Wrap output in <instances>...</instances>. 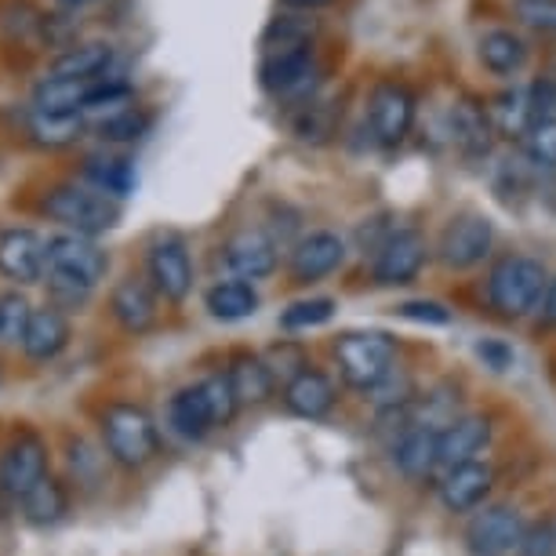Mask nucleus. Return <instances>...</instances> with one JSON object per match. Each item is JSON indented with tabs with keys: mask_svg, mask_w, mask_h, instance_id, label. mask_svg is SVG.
Here are the masks:
<instances>
[{
	"mask_svg": "<svg viewBox=\"0 0 556 556\" xmlns=\"http://www.w3.org/2000/svg\"><path fill=\"white\" fill-rule=\"evenodd\" d=\"M106 269H110L106 251L91 237L59 233L48 240L45 280L59 302H84L99 288V280H106Z\"/></svg>",
	"mask_w": 556,
	"mask_h": 556,
	"instance_id": "obj_1",
	"label": "nucleus"
},
{
	"mask_svg": "<svg viewBox=\"0 0 556 556\" xmlns=\"http://www.w3.org/2000/svg\"><path fill=\"white\" fill-rule=\"evenodd\" d=\"M40 212L51 223H59L66 233H80V237L110 233L121 223V201L99 193L96 186H77V182H62L55 190H48L45 201H40Z\"/></svg>",
	"mask_w": 556,
	"mask_h": 556,
	"instance_id": "obj_2",
	"label": "nucleus"
},
{
	"mask_svg": "<svg viewBox=\"0 0 556 556\" xmlns=\"http://www.w3.org/2000/svg\"><path fill=\"white\" fill-rule=\"evenodd\" d=\"M545 288H549V273L531 255H506L488 273V302L502 317H528L542 306Z\"/></svg>",
	"mask_w": 556,
	"mask_h": 556,
	"instance_id": "obj_3",
	"label": "nucleus"
},
{
	"mask_svg": "<svg viewBox=\"0 0 556 556\" xmlns=\"http://www.w3.org/2000/svg\"><path fill=\"white\" fill-rule=\"evenodd\" d=\"M102 444H106L110 458L124 469L150 466L161 451V433L150 412L139 404H113L102 415Z\"/></svg>",
	"mask_w": 556,
	"mask_h": 556,
	"instance_id": "obj_4",
	"label": "nucleus"
},
{
	"mask_svg": "<svg viewBox=\"0 0 556 556\" xmlns=\"http://www.w3.org/2000/svg\"><path fill=\"white\" fill-rule=\"evenodd\" d=\"M334 361L345 386L371 393L396 367V342L386 331H350L334 342Z\"/></svg>",
	"mask_w": 556,
	"mask_h": 556,
	"instance_id": "obj_5",
	"label": "nucleus"
},
{
	"mask_svg": "<svg viewBox=\"0 0 556 556\" xmlns=\"http://www.w3.org/2000/svg\"><path fill=\"white\" fill-rule=\"evenodd\" d=\"M491 244H495V226H491V218L466 212L444 226V233L437 240V258L444 262L447 269H473L491 255Z\"/></svg>",
	"mask_w": 556,
	"mask_h": 556,
	"instance_id": "obj_6",
	"label": "nucleus"
},
{
	"mask_svg": "<svg viewBox=\"0 0 556 556\" xmlns=\"http://www.w3.org/2000/svg\"><path fill=\"white\" fill-rule=\"evenodd\" d=\"M415 124V96L396 80H382L367 96V128H371L375 142L401 146L412 135Z\"/></svg>",
	"mask_w": 556,
	"mask_h": 556,
	"instance_id": "obj_7",
	"label": "nucleus"
},
{
	"mask_svg": "<svg viewBox=\"0 0 556 556\" xmlns=\"http://www.w3.org/2000/svg\"><path fill=\"white\" fill-rule=\"evenodd\" d=\"M528 534L520 509L513 506H484L466 528V549L473 556H513Z\"/></svg>",
	"mask_w": 556,
	"mask_h": 556,
	"instance_id": "obj_8",
	"label": "nucleus"
},
{
	"mask_svg": "<svg viewBox=\"0 0 556 556\" xmlns=\"http://www.w3.org/2000/svg\"><path fill=\"white\" fill-rule=\"evenodd\" d=\"M320 77V62L313 48H291V51H269L262 59L258 80L269 96L277 99H302L313 91V84Z\"/></svg>",
	"mask_w": 556,
	"mask_h": 556,
	"instance_id": "obj_9",
	"label": "nucleus"
},
{
	"mask_svg": "<svg viewBox=\"0 0 556 556\" xmlns=\"http://www.w3.org/2000/svg\"><path fill=\"white\" fill-rule=\"evenodd\" d=\"M426 266V240L415 229H390L379 244H375L371 273L382 288L412 285Z\"/></svg>",
	"mask_w": 556,
	"mask_h": 556,
	"instance_id": "obj_10",
	"label": "nucleus"
},
{
	"mask_svg": "<svg viewBox=\"0 0 556 556\" xmlns=\"http://www.w3.org/2000/svg\"><path fill=\"white\" fill-rule=\"evenodd\" d=\"M146 273H150L153 291L167 302H182L193 291V258L178 237H161L156 244H150Z\"/></svg>",
	"mask_w": 556,
	"mask_h": 556,
	"instance_id": "obj_11",
	"label": "nucleus"
},
{
	"mask_svg": "<svg viewBox=\"0 0 556 556\" xmlns=\"http://www.w3.org/2000/svg\"><path fill=\"white\" fill-rule=\"evenodd\" d=\"M495 488V466L491 462H466V466L444 469L437 480V498L447 513H473Z\"/></svg>",
	"mask_w": 556,
	"mask_h": 556,
	"instance_id": "obj_12",
	"label": "nucleus"
},
{
	"mask_svg": "<svg viewBox=\"0 0 556 556\" xmlns=\"http://www.w3.org/2000/svg\"><path fill=\"white\" fill-rule=\"evenodd\" d=\"M345 262V240L331 229H313V233L299 237L288 255V269L295 285H313V280L331 277Z\"/></svg>",
	"mask_w": 556,
	"mask_h": 556,
	"instance_id": "obj_13",
	"label": "nucleus"
},
{
	"mask_svg": "<svg viewBox=\"0 0 556 556\" xmlns=\"http://www.w3.org/2000/svg\"><path fill=\"white\" fill-rule=\"evenodd\" d=\"M48 477V447L37 437H18L0 458V491L23 502Z\"/></svg>",
	"mask_w": 556,
	"mask_h": 556,
	"instance_id": "obj_14",
	"label": "nucleus"
},
{
	"mask_svg": "<svg viewBox=\"0 0 556 556\" xmlns=\"http://www.w3.org/2000/svg\"><path fill=\"white\" fill-rule=\"evenodd\" d=\"M223 262L237 280H262L277 269V240L266 229H240L223 244Z\"/></svg>",
	"mask_w": 556,
	"mask_h": 556,
	"instance_id": "obj_15",
	"label": "nucleus"
},
{
	"mask_svg": "<svg viewBox=\"0 0 556 556\" xmlns=\"http://www.w3.org/2000/svg\"><path fill=\"white\" fill-rule=\"evenodd\" d=\"M48 269V240L34 229H4L0 233V277L34 285Z\"/></svg>",
	"mask_w": 556,
	"mask_h": 556,
	"instance_id": "obj_16",
	"label": "nucleus"
},
{
	"mask_svg": "<svg viewBox=\"0 0 556 556\" xmlns=\"http://www.w3.org/2000/svg\"><path fill=\"white\" fill-rule=\"evenodd\" d=\"M491 440V422L484 415H462L455 418L444 433H440V447H437V469H455L466 466V462H477L480 451L488 447Z\"/></svg>",
	"mask_w": 556,
	"mask_h": 556,
	"instance_id": "obj_17",
	"label": "nucleus"
},
{
	"mask_svg": "<svg viewBox=\"0 0 556 556\" xmlns=\"http://www.w3.org/2000/svg\"><path fill=\"white\" fill-rule=\"evenodd\" d=\"M110 313L128 334H146L156 324V291L139 277H128L113 288Z\"/></svg>",
	"mask_w": 556,
	"mask_h": 556,
	"instance_id": "obj_18",
	"label": "nucleus"
},
{
	"mask_svg": "<svg viewBox=\"0 0 556 556\" xmlns=\"http://www.w3.org/2000/svg\"><path fill=\"white\" fill-rule=\"evenodd\" d=\"M167 422L182 440H204L212 429H218L215 422V412H212V401L204 393V382L197 386H186L172 396L167 404Z\"/></svg>",
	"mask_w": 556,
	"mask_h": 556,
	"instance_id": "obj_19",
	"label": "nucleus"
},
{
	"mask_svg": "<svg viewBox=\"0 0 556 556\" xmlns=\"http://www.w3.org/2000/svg\"><path fill=\"white\" fill-rule=\"evenodd\" d=\"M334 382L328 379L317 367H306L302 375H295L288 386H285V404L291 415L306 418V422H317L334 407Z\"/></svg>",
	"mask_w": 556,
	"mask_h": 556,
	"instance_id": "obj_20",
	"label": "nucleus"
},
{
	"mask_svg": "<svg viewBox=\"0 0 556 556\" xmlns=\"http://www.w3.org/2000/svg\"><path fill=\"white\" fill-rule=\"evenodd\" d=\"M437 447L440 433L429 426H407L393 444V462L404 477L422 480L429 473H437Z\"/></svg>",
	"mask_w": 556,
	"mask_h": 556,
	"instance_id": "obj_21",
	"label": "nucleus"
},
{
	"mask_svg": "<svg viewBox=\"0 0 556 556\" xmlns=\"http://www.w3.org/2000/svg\"><path fill=\"white\" fill-rule=\"evenodd\" d=\"M477 55L484 62V70L495 73V77H517L528 66L531 48L517 29H488L477 45Z\"/></svg>",
	"mask_w": 556,
	"mask_h": 556,
	"instance_id": "obj_22",
	"label": "nucleus"
},
{
	"mask_svg": "<svg viewBox=\"0 0 556 556\" xmlns=\"http://www.w3.org/2000/svg\"><path fill=\"white\" fill-rule=\"evenodd\" d=\"M70 345V320L59 306L34 309V320L26 328L23 350L29 361H55V356Z\"/></svg>",
	"mask_w": 556,
	"mask_h": 556,
	"instance_id": "obj_23",
	"label": "nucleus"
},
{
	"mask_svg": "<svg viewBox=\"0 0 556 556\" xmlns=\"http://www.w3.org/2000/svg\"><path fill=\"white\" fill-rule=\"evenodd\" d=\"M84 178H88V186H96L99 193L113 197V201L135 193V182H139V178H135V164L121 153H88L84 156Z\"/></svg>",
	"mask_w": 556,
	"mask_h": 556,
	"instance_id": "obj_24",
	"label": "nucleus"
},
{
	"mask_svg": "<svg viewBox=\"0 0 556 556\" xmlns=\"http://www.w3.org/2000/svg\"><path fill=\"white\" fill-rule=\"evenodd\" d=\"M258 302H262V299H258L255 285H251V280H237V277L218 280V285L207 288V295H204L207 313H212L215 320H226V324L255 317V313H258Z\"/></svg>",
	"mask_w": 556,
	"mask_h": 556,
	"instance_id": "obj_25",
	"label": "nucleus"
},
{
	"mask_svg": "<svg viewBox=\"0 0 556 556\" xmlns=\"http://www.w3.org/2000/svg\"><path fill=\"white\" fill-rule=\"evenodd\" d=\"M447 124H451V139L458 142L462 153H488L491 150V135H495V124H491L488 110L477 106V102L462 99L451 106L447 113Z\"/></svg>",
	"mask_w": 556,
	"mask_h": 556,
	"instance_id": "obj_26",
	"label": "nucleus"
},
{
	"mask_svg": "<svg viewBox=\"0 0 556 556\" xmlns=\"http://www.w3.org/2000/svg\"><path fill=\"white\" fill-rule=\"evenodd\" d=\"M488 117L495 124V131L502 135H517L523 139L528 128L539 121V106H534V88H509L495 96V102L488 106Z\"/></svg>",
	"mask_w": 556,
	"mask_h": 556,
	"instance_id": "obj_27",
	"label": "nucleus"
},
{
	"mask_svg": "<svg viewBox=\"0 0 556 556\" xmlns=\"http://www.w3.org/2000/svg\"><path fill=\"white\" fill-rule=\"evenodd\" d=\"M99 80L45 77L34 88V110H40V113H84V102H88L91 88H96Z\"/></svg>",
	"mask_w": 556,
	"mask_h": 556,
	"instance_id": "obj_28",
	"label": "nucleus"
},
{
	"mask_svg": "<svg viewBox=\"0 0 556 556\" xmlns=\"http://www.w3.org/2000/svg\"><path fill=\"white\" fill-rule=\"evenodd\" d=\"M113 48L102 40H88V45H73L51 62V77H73V80H99L110 70Z\"/></svg>",
	"mask_w": 556,
	"mask_h": 556,
	"instance_id": "obj_29",
	"label": "nucleus"
},
{
	"mask_svg": "<svg viewBox=\"0 0 556 556\" xmlns=\"http://www.w3.org/2000/svg\"><path fill=\"white\" fill-rule=\"evenodd\" d=\"M226 379H229V386H233L240 407H244V404H262L273 393V386H277V379H273V371H269V364L262 361V356H237V361L229 364Z\"/></svg>",
	"mask_w": 556,
	"mask_h": 556,
	"instance_id": "obj_30",
	"label": "nucleus"
},
{
	"mask_svg": "<svg viewBox=\"0 0 556 556\" xmlns=\"http://www.w3.org/2000/svg\"><path fill=\"white\" fill-rule=\"evenodd\" d=\"M84 131V113H29V135L34 142L48 146V150H62V146L77 142Z\"/></svg>",
	"mask_w": 556,
	"mask_h": 556,
	"instance_id": "obj_31",
	"label": "nucleus"
},
{
	"mask_svg": "<svg viewBox=\"0 0 556 556\" xmlns=\"http://www.w3.org/2000/svg\"><path fill=\"white\" fill-rule=\"evenodd\" d=\"M153 128V113L142 110V106H124V110H113L106 117L99 121V139L110 142V146H128V142H139L146 131Z\"/></svg>",
	"mask_w": 556,
	"mask_h": 556,
	"instance_id": "obj_32",
	"label": "nucleus"
},
{
	"mask_svg": "<svg viewBox=\"0 0 556 556\" xmlns=\"http://www.w3.org/2000/svg\"><path fill=\"white\" fill-rule=\"evenodd\" d=\"M313 37H317V26L302 15H277L262 34V48L269 51H291V48H313Z\"/></svg>",
	"mask_w": 556,
	"mask_h": 556,
	"instance_id": "obj_33",
	"label": "nucleus"
},
{
	"mask_svg": "<svg viewBox=\"0 0 556 556\" xmlns=\"http://www.w3.org/2000/svg\"><path fill=\"white\" fill-rule=\"evenodd\" d=\"M66 506H70V495L55 477H45L23 498V513H26L29 523H55L62 513H66Z\"/></svg>",
	"mask_w": 556,
	"mask_h": 556,
	"instance_id": "obj_34",
	"label": "nucleus"
},
{
	"mask_svg": "<svg viewBox=\"0 0 556 556\" xmlns=\"http://www.w3.org/2000/svg\"><path fill=\"white\" fill-rule=\"evenodd\" d=\"M339 309V302L328 299V295H317V299H302V302H291V306L280 313V328L285 331H309V328H320L328 324Z\"/></svg>",
	"mask_w": 556,
	"mask_h": 556,
	"instance_id": "obj_35",
	"label": "nucleus"
},
{
	"mask_svg": "<svg viewBox=\"0 0 556 556\" xmlns=\"http://www.w3.org/2000/svg\"><path fill=\"white\" fill-rule=\"evenodd\" d=\"M34 320V306L23 291L0 295V345H15L26 339V328Z\"/></svg>",
	"mask_w": 556,
	"mask_h": 556,
	"instance_id": "obj_36",
	"label": "nucleus"
},
{
	"mask_svg": "<svg viewBox=\"0 0 556 556\" xmlns=\"http://www.w3.org/2000/svg\"><path fill=\"white\" fill-rule=\"evenodd\" d=\"M523 156L542 167V172H556V117H539L523 135Z\"/></svg>",
	"mask_w": 556,
	"mask_h": 556,
	"instance_id": "obj_37",
	"label": "nucleus"
},
{
	"mask_svg": "<svg viewBox=\"0 0 556 556\" xmlns=\"http://www.w3.org/2000/svg\"><path fill=\"white\" fill-rule=\"evenodd\" d=\"M513 18L534 34L556 37V0H513Z\"/></svg>",
	"mask_w": 556,
	"mask_h": 556,
	"instance_id": "obj_38",
	"label": "nucleus"
},
{
	"mask_svg": "<svg viewBox=\"0 0 556 556\" xmlns=\"http://www.w3.org/2000/svg\"><path fill=\"white\" fill-rule=\"evenodd\" d=\"M204 393H207V401H212V412H215L218 429L233 422L237 412H240V401H237L233 386H229V379H226V371L223 375H212V379H204Z\"/></svg>",
	"mask_w": 556,
	"mask_h": 556,
	"instance_id": "obj_39",
	"label": "nucleus"
},
{
	"mask_svg": "<svg viewBox=\"0 0 556 556\" xmlns=\"http://www.w3.org/2000/svg\"><path fill=\"white\" fill-rule=\"evenodd\" d=\"M404 320H418V324H451V309L440 306L433 299H418V302H401L396 306Z\"/></svg>",
	"mask_w": 556,
	"mask_h": 556,
	"instance_id": "obj_40",
	"label": "nucleus"
},
{
	"mask_svg": "<svg viewBox=\"0 0 556 556\" xmlns=\"http://www.w3.org/2000/svg\"><path fill=\"white\" fill-rule=\"evenodd\" d=\"M553 553H556V531L549 523H534V528H528V534H523L517 556H553Z\"/></svg>",
	"mask_w": 556,
	"mask_h": 556,
	"instance_id": "obj_41",
	"label": "nucleus"
},
{
	"mask_svg": "<svg viewBox=\"0 0 556 556\" xmlns=\"http://www.w3.org/2000/svg\"><path fill=\"white\" fill-rule=\"evenodd\" d=\"M477 356L488 367H495V371H506V367H513V350H509L506 342H498V339H484V342H480Z\"/></svg>",
	"mask_w": 556,
	"mask_h": 556,
	"instance_id": "obj_42",
	"label": "nucleus"
},
{
	"mask_svg": "<svg viewBox=\"0 0 556 556\" xmlns=\"http://www.w3.org/2000/svg\"><path fill=\"white\" fill-rule=\"evenodd\" d=\"M280 4H285L288 12H299V15H313V12H320V8H331L334 0H280Z\"/></svg>",
	"mask_w": 556,
	"mask_h": 556,
	"instance_id": "obj_43",
	"label": "nucleus"
},
{
	"mask_svg": "<svg viewBox=\"0 0 556 556\" xmlns=\"http://www.w3.org/2000/svg\"><path fill=\"white\" fill-rule=\"evenodd\" d=\"M539 313H542V320H545V324H553V328H556V277L549 280V288H545Z\"/></svg>",
	"mask_w": 556,
	"mask_h": 556,
	"instance_id": "obj_44",
	"label": "nucleus"
},
{
	"mask_svg": "<svg viewBox=\"0 0 556 556\" xmlns=\"http://www.w3.org/2000/svg\"><path fill=\"white\" fill-rule=\"evenodd\" d=\"M59 4H66V8H84V4H96V0H59Z\"/></svg>",
	"mask_w": 556,
	"mask_h": 556,
	"instance_id": "obj_45",
	"label": "nucleus"
}]
</instances>
